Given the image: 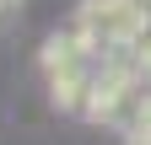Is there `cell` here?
<instances>
[{"label":"cell","mask_w":151,"mask_h":145,"mask_svg":"<svg viewBox=\"0 0 151 145\" xmlns=\"http://www.w3.org/2000/svg\"><path fill=\"white\" fill-rule=\"evenodd\" d=\"M16 6H22V0H0V22H6V16H11Z\"/></svg>","instance_id":"7a4b0ae2"},{"label":"cell","mask_w":151,"mask_h":145,"mask_svg":"<svg viewBox=\"0 0 151 145\" xmlns=\"http://www.w3.org/2000/svg\"><path fill=\"white\" fill-rule=\"evenodd\" d=\"M81 22H92L103 32V43H108V54H124V48H135L140 43V32H146V6L140 0H86L81 11Z\"/></svg>","instance_id":"6da1fadb"},{"label":"cell","mask_w":151,"mask_h":145,"mask_svg":"<svg viewBox=\"0 0 151 145\" xmlns=\"http://www.w3.org/2000/svg\"><path fill=\"white\" fill-rule=\"evenodd\" d=\"M140 6H146V16H151V0H140Z\"/></svg>","instance_id":"3957f363"}]
</instances>
